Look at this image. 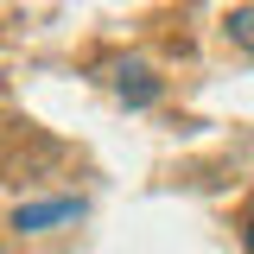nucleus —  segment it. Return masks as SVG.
I'll list each match as a JSON object with an SVG mask.
<instances>
[{
    "label": "nucleus",
    "instance_id": "nucleus-3",
    "mask_svg": "<svg viewBox=\"0 0 254 254\" xmlns=\"http://www.w3.org/2000/svg\"><path fill=\"white\" fill-rule=\"evenodd\" d=\"M235 32H242V38L254 45V13H235Z\"/></svg>",
    "mask_w": 254,
    "mask_h": 254
},
{
    "label": "nucleus",
    "instance_id": "nucleus-4",
    "mask_svg": "<svg viewBox=\"0 0 254 254\" xmlns=\"http://www.w3.org/2000/svg\"><path fill=\"white\" fill-rule=\"evenodd\" d=\"M242 248H248V254H254V216H248V229H242Z\"/></svg>",
    "mask_w": 254,
    "mask_h": 254
},
{
    "label": "nucleus",
    "instance_id": "nucleus-1",
    "mask_svg": "<svg viewBox=\"0 0 254 254\" xmlns=\"http://www.w3.org/2000/svg\"><path fill=\"white\" fill-rule=\"evenodd\" d=\"M76 216V203L70 197H51V203H19L13 210V229H51V222H70Z\"/></svg>",
    "mask_w": 254,
    "mask_h": 254
},
{
    "label": "nucleus",
    "instance_id": "nucleus-2",
    "mask_svg": "<svg viewBox=\"0 0 254 254\" xmlns=\"http://www.w3.org/2000/svg\"><path fill=\"white\" fill-rule=\"evenodd\" d=\"M115 89H121V102L146 108V102L159 95V83H153V70H146V64H121V83H115Z\"/></svg>",
    "mask_w": 254,
    "mask_h": 254
}]
</instances>
